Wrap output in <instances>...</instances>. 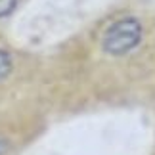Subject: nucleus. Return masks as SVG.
Here are the masks:
<instances>
[{
	"instance_id": "1",
	"label": "nucleus",
	"mask_w": 155,
	"mask_h": 155,
	"mask_svg": "<svg viewBox=\"0 0 155 155\" xmlns=\"http://www.w3.org/2000/svg\"><path fill=\"white\" fill-rule=\"evenodd\" d=\"M142 38H144V27L138 17H121L105 29L102 37V52L111 58H123L138 48Z\"/></svg>"
},
{
	"instance_id": "2",
	"label": "nucleus",
	"mask_w": 155,
	"mask_h": 155,
	"mask_svg": "<svg viewBox=\"0 0 155 155\" xmlns=\"http://www.w3.org/2000/svg\"><path fill=\"white\" fill-rule=\"evenodd\" d=\"M14 73V58L8 50L0 48V84L6 82Z\"/></svg>"
},
{
	"instance_id": "3",
	"label": "nucleus",
	"mask_w": 155,
	"mask_h": 155,
	"mask_svg": "<svg viewBox=\"0 0 155 155\" xmlns=\"http://www.w3.org/2000/svg\"><path fill=\"white\" fill-rule=\"evenodd\" d=\"M17 0H0V17H6L14 12Z\"/></svg>"
}]
</instances>
